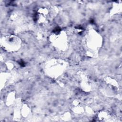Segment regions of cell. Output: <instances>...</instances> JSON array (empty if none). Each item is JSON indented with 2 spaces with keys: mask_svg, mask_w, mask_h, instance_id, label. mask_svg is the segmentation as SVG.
Masks as SVG:
<instances>
[{
  "mask_svg": "<svg viewBox=\"0 0 122 122\" xmlns=\"http://www.w3.org/2000/svg\"><path fill=\"white\" fill-rule=\"evenodd\" d=\"M103 38L96 30H89L83 37V44L86 55L90 57L96 56L103 45Z\"/></svg>",
  "mask_w": 122,
  "mask_h": 122,
  "instance_id": "6da1fadb",
  "label": "cell"
},
{
  "mask_svg": "<svg viewBox=\"0 0 122 122\" xmlns=\"http://www.w3.org/2000/svg\"><path fill=\"white\" fill-rule=\"evenodd\" d=\"M67 67L66 62L61 59L52 58L45 62L44 71L49 77L57 79L60 78L65 72Z\"/></svg>",
  "mask_w": 122,
  "mask_h": 122,
  "instance_id": "7a4b0ae2",
  "label": "cell"
},
{
  "mask_svg": "<svg viewBox=\"0 0 122 122\" xmlns=\"http://www.w3.org/2000/svg\"><path fill=\"white\" fill-rule=\"evenodd\" d=\"M49 41L53 48L58 51L64 52L68 49V35L63 30L53 32L49 37Z\"/></svg>",
  "mask_w": 122,
  "mask_h": 122,
  "instance_id": "3957f363",
  "label": "cell"
},
{
  "mask_svg": "<svg viewBox=\"0 0 122 122\" xmlns=\"http://www.w3.org/2000/svg\"><path fill=\"white\" fill-rule=\"evenodd\" d=\"M22 45L20 37L14 34L5 35L1 37L0 46L5 51L8 53H14L19 51Z\"/></svg>",
  "mask_w": 122,
  "mask_h": 122,
  "instance_id": "277c9868",
  "label": "cell"
},
{
  "mask_svg": "<svg viewBox=\"0 0 122 122\" xmlns=\"http://www.w3.org/2000/svg\"><path fill=\"white\" fill-rule=\"evenodd\" d=\"M57 10L55 8L49 9L46 7L39 8L34 15V21L39 25H45L53 18L57 14Z\"/></svg>",
  "mask_w": 122,
  "mask_h": 122,
  "instance_id": "5b68a950",
  "label": "cell"
},
{
  "mask_svg": "<svg viewBox=\"0 0 122 122\" xmlns=\"http://www.w3.org/2000/svg\"><path fill=\"white\" fill-rule=\"evenodd\" d=\"M102 89L106 95L112 96L117 93L119 90V84L115 79L107 77L104 80Z\"/></svg>",
  "mask_w": 122,
  "mask_h": 122,
  "instance_id": "8992f818",
  "label": "cell"
},
{
  "mask_svg": "<svg viewBox=\"0 0 122 122\" xmlns=\"http://www.w3.org/2000/svg\"><path fill=\"white\" fill-rule=\"evenodd\" d=\"M78 80L81 89L85 92H90L92 90V83L84 72H80Z\"/></svg>",
  "mask_w": 122,
  "mask_h": 122,
  "instance_id": "52a82bcc",
  "label": "cell"
},
{
  "mask_svg": "<svg viewBox=\"0 0 122 122\" xmlns=\"http://www.w3.org/2000/svg\"><path fill=\"white\" fill-rule=\"evenodd\" d=\"M72 111L76 114H81L85 112V108L84 106L77 100L73 101L72 107Z\"/></svg>",
  "mask_w": 122,
  "mask_h": 122,
  "instance_id": "ba28073f",
  "label": "cell"
},
{
  "mask_svg": "<svg viewBox=\"0 0 122 122\" xmlns=\"http://www.w3.org/2000/svg\"><path fill=\"white\" fill-rule=\"evenodd\" d=\"M16 102V94L14 92H9L6 98L5 104L8 107L12 106L15 105Z\"/></svg>",
  "mask_w": 122,
  "mask_h": 122,
  "instance_id": "9c48e42d",
  "label": "cell"
},
{
  "mask_svg": "<svg viewBox=\"0 0 122 122\" xmlns=\"http://www.w3.org/2000/svg\"><path fill=\"white\" fill-rule=\"evenodd\" d=\"M111 118V114L106 110H102L97 114V119L100 121H108Z\"/></svg>",
  "mask_w": 122,
  "mask_h": 122,
  "instance_id": "30bf717a",
  "label": "cell"
},
{
  "mask_svg": "<svg viewBox=\"0 0 122 122\" xmlns=\"http://www.w3.org/2000/svg\"><path fill=\"white\" fill-rule=\"evenodd\" d=\"M70 117H71V115L70 113L66 114V113H65L62 115V119H64L65 121L69 120L70 119Z\"/></svg>",
  "mask_w": 122,
  "mask_h": 122,
  "instance_id": "8fae6325",
  "label": "cell"
}]
</instances>
